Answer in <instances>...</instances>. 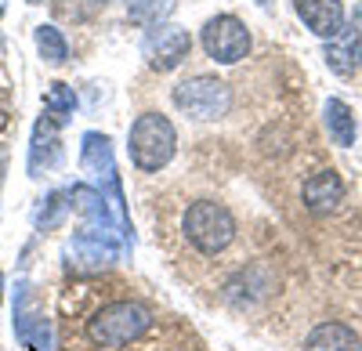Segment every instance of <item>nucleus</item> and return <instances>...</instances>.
<instances>
[{
  "mask_svg": "<svg viewBox=\"0 0 362 351\" xmlns=\"http://www.w3.org/2000/svg\"><path fill=\"white\" fill-rule=\"evenodd\" d=\"M148 323L153 315L138 301H112L87 319V337L98 347H127L148 330Z\"/></svg>",
  "mask_w": 362,
  "mask_h": 351,
  "instance_id": "f257e3e1",
  "label": "nucleus"
},
{
  "mask_svg": "<svg viewBox=\"0 0 362 351\" xmlns=\"http://www.w3.org/2000/svg\"><path fill=\"white\" fill-rule=\"evenodd\" d=\"M131 163L145 174L153 170H163L170 160H174V149H177V131L174 124L167 120V116L160 112H145L138 116V120L131 124Z\"/></svg>",
  "mask_w": 362,
  "mask_h": 351,
  "instance_id": "f03ea898",
  "label": "nucleus"
},
{
  "mask_svg": "<svg viewBox=\"0 0 362 351\" xmlns=\"http://www.w3.org/2000/svg\"><path fill=\"white\" fill-rule=\"evenodd\" d=\"M185 239L199 254L214 257V254H221L235 239V218L228 214V207H221V203L199 199V203H192L189 214H185Z\"/></svg>",
  "mask_w": 362,
  "mask_h": 351,
  "instance_id": "7ed1b4c3",
  "label": "nucleus"
},
{
  "mask_svg": "<svg viewBox=\"0 0 362 351\" xmlns=\"http://www.w3.org/2000/svg\"><path fill=\"white\" fill-rule=\"evenodd\" d=\"M174 105L192 120H221L232 105V91L218 76H192L174 87Z\"/></svg>",
  "mask_w": 362,
  "mask_h": 351,
  "instance_id": "20e7f679",
  "label": "nucleus"
},
{
  "mask_svg": "<svg viewBox=\"0 0 362 351\" xmlns=\"http://www.w3.org/2000/svg\"><path fill=\"white\" fill-rule=\"evenodd\" d=\"M189 51H192V37H189V29L170 25V22L153 25V29L145 33V40H141V54H145V62L153 66L156 73H170V69H177V66L189 58Z\"/></svg>",
  "mask_w": 362,
  "mask_h": 351,
  "instance_id": "39448f33",
  "label": "nucleus"
},
{
  "mask_svg": "<svg viewBox=\"0 0 362 351\" xmlns=\"http://www.w3.org/2000/svg\"><path fill=\"white\" fill-rule=\"evenodd\" d=\"M203 51L214 58V62L221 66H235L239 58H247L250 51V33H247V25L239 22L235 15H218V18H210L203 25Z\"/></svg>",
  "mask_w": 362,
  "mask_h": 351,
  "instance_id": "423d86ee",
  "label": "nucleus"
},
{
  "mask_svg": "<svg viewBox=\"0 0 362 351\" xmlns=\"http://www.w3.org/2000/svg\"><path fill=\"white\" fill-rule=\"evenodd\" d=\"M293 11L322 40H334L344 29V4L341 0H293Z\"/></svg>",
  "mask_w": 362,
  "mask_h": 351,
  "instance_id": "0eeeda50",
  "label": "nucleus"
},
{
  "mask_svg": "<svg viewBox=\"0 0 362 351\" xmlns=\"http://www.w3.org/2000/svg\"><path fill=\"white\" fill-rule=\"evenodd\" d=\"M62 163V138H58V120L44 116L33 127V141H29V174L40 178V174L54 170Z\"/></svg>",
  "mask_w": 362,
  "mask_h": 351,
  "instance_id": "6e6552de",
  "label": "nucleus"
},
{
  "mask_svg": "<svg viewBox=\"0 0 362 351\" xmlns=\"http://www.w3.org/2000/svg\"><path fill=\"white\" fill-rule=\"evenodd\" d=\"M80 167L95 178L98 185L105 182L112 192H119V182H116V163H112V141L98 131L83 134V149H80Z\"/></svg>",
  "mask_w": 362,
  "mask_h": 351,
  "instance_id": "1a4fd4ad",
  "label": "nucleus"
},
{
  "mask_svg": "<svg viewBox=\"0 0 362 351\" xmlns=\"http://www.w3.org/2000/svg\"><path fill=\"white\" fill-rule=\"evenodd\" d=\"M69 257L80 261V268L95 272L109 261H116V243L109 239V228H87V232H76L73 243H69Z\"/></svg>",
  "mask_w": 362,
  "mask_h": 351,
  "instance_id": "9d476101",
  "label": "nucleus"
},
{
  "mask_svg": "<svg viewBox=\"0 0 362 351\" xmlns=\"http://www.w3.org/2000/svg\"><path fill=\"white\" fill-rule=\"evenodd\" d=\"M305 207L315 210V214H326V210H334L337 203L344 199V182H341V174L337 170H319L312 174V178L305 182Z\"/></svg>",
  "mask_w": 362,
  "mask_h": 351,
  "instance_id": "9b49d317",
  "label": "nucleus"
},
{
  "mask_svg": "<svg viewBox=\"0 0 362 351\" xmlns=\"http://www.w3.org/2000/svg\"><path fill=\"white\" fill-rule=\"evenodd\" d=\"M305 351H362V337L344 323H322L308 333Z\"/></svg>",
  "mask_w": 362,
  "mask_h": 351,
  "instance_id": "f8f14e48",
  "label": "nucleus"
},
{
  "mask_svg": "<svg viewBox=\"0 0 362 351\" xmlns=\"http://www.w3.org/2000/svg\"><path fill=\"white\" fill-rule=\"evenodd\" d=\"M69 199H73L76 214L87 218L95 228H109L112 225V210H109V199H105L102 189H95V185H73Z\"/></svg>",
  "mask_w": 362,
  "mask_h": 351,
  "instance_id": "ddd939ff",
  "label": "nucleus"
},
{
  "mask_svg": "<svg viewBox=\"0 0 362 351\" xmlns=\"http://www.w3.org/2000/svg\"><path fill=\"white\" fill-rule=\"evenodd\" d=\"M326 127H329V134H334L337 145H344V149L355 145V116H351V109L341 98L326 102Z\"/></svg>",
  "mask_w": 362,
  "mask_h": 351,
  "instance_id": "4468645a",
  "label": "nucleus"
},
{
  "mask_svg": "<svg viewBox=\"0 0 362 351\" xmlns=\"http://www.w3.org/2000/svg\"><path fill=\"white\" fill-rule=\"evenodd\" d=\"M33 40H37L40 58H44V62H51V66H62L66 58H69V44H66V37L58 33L54 25H37Z\"/></svg>",
  "mask_w": 362,
  "mask_h": 351,
  "instance_id": "2eb2a0df",
  "label": "nucleus"
},
{
  "mask_svg": "<svg viewBox=\"0 0 362 351\" xmlns=\"http://www.w3.org/2000/svg\"><path fill=\"white\" fill-rule=\"evenodd\" d=\"M73 109H76L73 87H69V83H51V87H47V95H44V112L51 116V120L66 124L69 116H73Z\"/></svg>",
  "mask_w": 362,
  "mask_h": 351,
  "instance_id": "dca6fc26",
  "label": "nucleus"
},
{
  "mask_svg": "<svg viewBox=\"0 0 362 351\" xmlns=\"http://www.w3.org/2000/svg\"><path fill=\"white\" fill-rule=\"evenodd\" d=\"M177 8V0H127V11L138 25H160Z\"/></svg>",
  "mask_w": 362,
  "mask_h": 351,
  "instance_id": "f3484780",
  "label": "nucleus"
},
{
  "mask_svg": "<svg viewBox=\"0 0 362 351\" xmlns=\"http://www.w3.org/2000/svg\"><path fill=\"white\" fill-rule=\"evenodd\" d=\"M69 207H73V199H69V192H51V196L44 199V207H40V214H37V228H44V232L58 228V225L66 221Z\"/></svg>",
  "mask_w": 362,
  "mask_h": 351,
  "instance_id": "a211bd4d",
  "label": "nucleus"
},
{
  "mask_svg": "<svg viewBox=\"0 0 362 351\" xmlns=\"http://www.w3.org/2000/svg\"><path fill=\"white\" fill-rule=\"evenodd\" d=\"M11 124V98H8V91L0 87V131H4Z\"/></svg>",
  "mask_w": 362,
  "mask_h": 351,
  "instance_id": "6ab92c4d",
  "label": "nucleus"
},
{
  "mask_svg": "<svg viewBox=\"0 0 362 351\" xmlns=\"http://www.w3.org/2000/svg\"><path fill=\"white\" fill-rule=\"evenodd\" d=\"M4 174H8V149L0 145V178H4Z\"/></svg>",
  "mask_w": 362,
  "mask_h": 351,
  "instance_id": "aec40b11",
  "label": "nucleus"
},
{
  "mask_svg": "<svg viewBox=\"0 0 362 351\" xmlns=\"http://www.w3.org/2000/svg\"><path fill=\"white\" fill-rule=\"evenodd\" d=\"M0 18H4V0H0Z\"/></svg>",
  "mask_w": 362,
  "mask_h": 351,
  "instance_id": "412c9836",
  "label": "nucleus"
},
{
  "mask_svg": "<svg viewBox=\"0 0 362 351\" xmlns=\"http://www.w3.org/2000/svg\"><path fill=\"white\" fill-rule=\"evenodd\" d=\"M90 4H109V0H90Z\"/></svg>",
  "mask_w": 362,
  "mask_h": 351,
  "instance_id": "4be33fe9",
  "label": "nucleus"
},
{
  "mask_svg": "<svg viewBox=\"0 0 362 351\" xmlns=\"http://www.w3.org/2000/svg\"><path fill=\"white\" fill-rule=\"evenodd\" d=\"M358 66H362V47H358Z\"/></svg>",
  "mask_w": 362,
  "mask_h": 351,
  "instance_id": "5701e85b",
  "label": "nucleus"
},
{
  "mask_svg": "<svg viewBox=\"0 0 362 351\" xmlns=\"http://www.w3.org/2000/svg\"><path fill=\"white\" fill-rule=\"evenodd\" d=\"M29 4H44V0H29Z\"/></svg>",
  "mask_w": 362,
  "mask_h": 351,
  "instance_id": "b1692460",
  "label": "nucleus"
}]
</instances>
